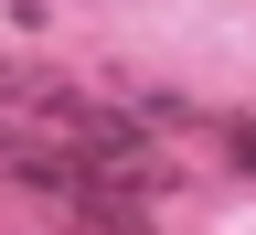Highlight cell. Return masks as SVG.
Wrapping results in <instances>:
<instances>
[{
    "label": "cell",
    "mask_w": 256,
    "mask_h": 235,
    "mask_svg": "<svg viewBox=\"0 0 256 235\" xmlns=\"http://www.w3.org/2000/svg\"><path fill=\"white\" fill-rule=\"evenodd\" d=\"M0 182H11L22 203L64 214L75 235H150L139 192H118L107 171H96V160H75L64 139H43V128H22V118H0Z\"/></svg>",
    "instance_id": "obj_1"
},
{
    "label": "cell",
    "mask_w": 256,
    "mask_h": 235,
    "mask_svg": "<svg viewBox=\"0 0 256 235\" xmlns=\"http://www.w3.org/2000/svg\"><path fill=\"white\" fill-rule=\"evenodd\" d=\"M235 160H246V171H256V118H235Z\"/></svg>",
    "instance_id": "obj_2"
}]
</instances>
